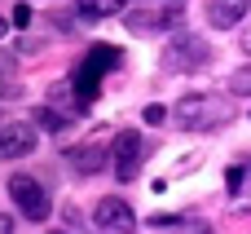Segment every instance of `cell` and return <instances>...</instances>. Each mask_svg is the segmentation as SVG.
Wrapping results in <instances>:
<instances>
[{"mask_svg":"<svg viewBox=\"0 0 251 234\" xmlns=\"http://www.w3.org/2000/svg\"><path fill=\"white\" fill-rule=\"evenodd\" d=\"M132 208H128V199H119V195H106V199H97V208H93V226L106 234H124L132 230Z\"/></svg>","mask_w":251,"mask_h":234,"instance_id":"ba28073f","label":"cell"},{"mask_svg":"<svg viewBox=\"0 0 251 234\" xmlns=\"http://www.w3.org/2000/svg\"><path fill=\"white\" fill-rule=\"evenodd\" d=\"M26 22H31V9H26V4H18V9H13V27H18V31H22V27H26Z\"/></svg>","mask_w":251,"mask_h":234,"instance_id":"e0dca14e","label":"cell"},{"mask_svg":"<svg viewBox=\"0 0 251 234\" xmlns=\"http://www.w3.org/2000/svg\"><path fill=\"white\" fill-rule=\"evenodd\" d=\"M207 22L216 27V31H234L243 18L251 13V0H207Z\"/></svg>","mask_w":251,"mask_h":234,"instance_id":"9c48e42d","label":"cell"},{"mask_svg":"<svg viewBox=\"0 0 251 234\" xmlns=\"http://www.w3.org/2000/svg\"><path fill=\"white\" fill-rule=\"evenodd\" d=\"M141 164H146L141 137H137V133H119V137H115V177H119L124 186L137 181V177H141Z\"/></svg>","mask_w":251,"mask_h":234,"instance_id":"52a82bcc","label":"cell"},{"mask_svg":"<svg viewBox=\"0 0 251 234\" xmlns=\"http://www.w3.org/2000/svg\"><path fill=\"white\" fill-rule=\"evenodd\" d=\"M172 119L185 128V133H212V128H225L234 119V106L229 97L221 93H185L176 106H172Z\"/></svg>","mask_w":251,"mask_h":234,"instance_id":"6da1fadb","label":"cell"},{"mask_svg":"<svg viewBox=\"0 0 251 234\" xmlns=\"http://www.w3.org/2000/svg\"><path fill=\"white\" fill-rule=\"evenodd\" d=\"M163 119H168V111H163V106H146V124H154V128H159Z\"/></svg>","mask_w":251,"mask_h":234,"instance_id":"2e32d148","label":"cell"},{"mask_svg":"<svg viewBox=\"0 0 251 234\" xmlns=\"http://www.w3.org/2000/svg\"><path fill=\"white\" fill-rule=\"evenodd\" d=\"M4 31H9V22H4V18H0V40H4Z\"/></svg>","mask_w":251,"mask_h":234,"instance_id":"d6986e66","label":"cell"},{"mask_svg":"<svg viewBox=\"0 0 251 234\" xmlns=\"http://www.w3.org/2000/svg\"><path fill=\"white\" fill-rule=\"evenodd\" d=\"M75 13L84 22H101L110 13H124V0H75Z\"/></svg>","mask_w":251,"mask_h":234,"instance_id":"7c38bea8","label":"cell"},{"mask_svg":"<svg viewBox=\"0 0 251 234\" xmlns=\"http://www.w3.org/2000/svg\"><path fill=\"white\" fill-rule=\"evenodd\" d=\"M0 128H4V124H0Z\"/></svg>","mask_w":251,"mask_h":234,"instance_id":"44dd1931","label":"cell"},{"mask_svg":"<svg viewBox=\"0 0 251 234\" xmlns=\"http://www.w3.org/2000/svg\"><path fill=\"white\" fill-rule=\"evenodd\" d=\"M119 62H124V53H119V49H110V44H93V53H84V58H79V66L71 71V88H75L79 106L97 102L101 80H106V75H110Z\"/></svg>","mask_w":251,"mask_h":234,"instance_id":"7a4b0ae2","label":"cell"},{"mask_svg":"<svg viewBox=\"0 0 251 234\" xmlns=\"http://www.w3.org/2000/svg\"><path fill=\"white\" fill-rule=\"evenodd\" d=\"M31 119H35L44 133H62V128L71 124V115H66L62 106H35V111H31Z\"/></svg>","mask_w":251,"mask_h":234,"instance_id":"4fadbf2b","label":"cell"},{"mask_svg":"<svg viewBox=\"0 0 251 234\" xmlns=\"http://www.w3.org/2000/svg\"><path fill=\"white\" fill-rule=\"evenodd\" d=\"M243 44H247V49H251V35H247V40H243Z\"/></svg>","mask_w":251,"mask_h":234,"instance_id":"ffe728a7","label":"cell"},{"mask_svg":"<svg viewBox=\"0 0 251 234\" xmlns=\"http://www.w3.org/2000/svg\"><path fill=\"white\" fill-rule=\"evenodd\" d=\"M66 164H71L79 177H93V173L106 168V150H101V146H75V150H66Z\"/></svg>","mask_w":251,"mask_h":234,"instance_id":"30bf717a","label":"cell"},{"mask_svg":"<svg viewBox=\"0 0 251 234\" xmlns=\"http://www.w3.org/2000/svg\"><path fill=\"white\" fill-rule=\"evenodd\" d=\"M18 88H22L18 66H13V58H9V53H0V97H13Z\"/></svg>","mask_w":251,"mask_h":234,"instance_id":"5bb4252c","label":"cell"},{"mask_svg":"<svg viewBox=\"0 0 251 234\" xmlns=\"http://www.w3.org/2000/svg\"><path fill=\"white\" fill-rule=\"evenodd\" d=\"M207 62H212V44L194 31H181L163 49V71H194V66H207Z\"/></svg>","mask_w":251,"mask_h":234,"instance_id":"277c9868","label":"cell"},{"mask_svg":"<svg viewBox=\"0 0 251 234\" xmlns=\"http://www.w3.org/2000/svg\"><path fill=\"white\" fill-rule=\"evenodd\" d=\"M181 4L176 0H137L124 9V27L132 35H163V31H176L181 27Z\"/></svg>","mask_w":251,"mask_h":234,"instance_id":"3957f363","label":"cell"},{"mask_svg":"<svg viewBox=\"0 0 251 234\" xmlns=\"http://www.w3.org/2000/svg\"><path fill=\"white\" fill-rule=\"evenodd\" d=\"M146 226L159 230V234H181V230H199V234H203V230H207L199 217H185V212H159V217H150Z\"/></svg>","mask_w":251,"mask_h":234,"instance_id":"8fae6325","label":"cell"},{"mask_svg":"<svg viewBox=\"0 0 251 234\" xmlns=\"http://www.w3.org/2000/svg\"><path fill=\"white\" fill-rule=\"evenodd\" d=\"M35 142H40V124H31V119H9V124L0 128V159H22V155L35 150Z\"/></svg>","mask_w":251,"mask_h":234,"instance_id":"8992f818","label":"cell"},{"mask_svg":"<svg viewBox=\"0 0 251 234\" xmlns=\"http://www.w3.org/2000/svg\"><path fill=\"white\" fill-rule=\"evenodd\" d=\"M9 195H13V204H18V212H22L26 221H49L53 199H49V190H44L35 177H26V173L9 177Z\"/></svg>","mask_w":251,"mask_h":234,"instance_id":"5b68a950","label":"cell"},{"mask_svg":"<svg viewBox=\"0 0 251 234\" xmlns=\"http://www.w3.org/2000/svg\"><path fill=\"white\" fill-rule=\"evenodd\" d=\"M13 230V217H9V212H0V234H9Z\"/></svg>","mask_w":251,"mask_h":234,"instance_id":"ac0fdd59","label":"cell"},{"mask_svg":"<svg viewBox=\"0 0 251 234\" xmlns=\"http://www.w3.org/2000/svg\"><path fill=\"white\" fill-rule=\"evenodd\" d=\"M229 93H234V97H251V62L229 75Z\"/></svg>","mask_w":251,"mask_h":234,"instance_id":"9a60e30c","label":"cell"}]
</instances>
